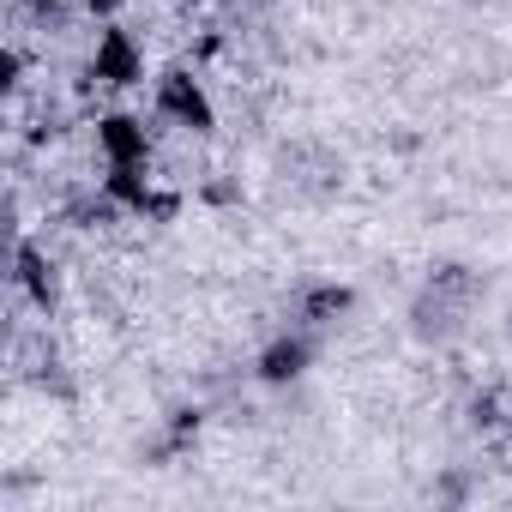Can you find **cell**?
Returning a JSON list of instances; mask_svg holds the SVG:
<instances>
[{
	"mask_svg": "<svg viewBox=\"0 0 512 512\" xmlns=\"http://www.w3.org/2000/svg\"><path fill=\"white\" fill-rule=\"evenodd\" d=\"M476 296H482V278L470 266H428V278L416 284L410 296V332L422 344H452L464 338L470 314H476Z\"/></svg>",
	"mask_w": 512,
	"mask_h": 512,
	"instance_id": "obj_1",
	"label": "cell"
},
{
	"mask_svg": "<svg viewBox=\"0 0 512 512\" xmlns=\"http://www.w3.org/2000/svg\"><path fill=\"white\" fill-rule=\"evenodd\" d=\"M151 121L187 133V139H211L217 133V97L193 67H169L151 79Z\"/></svg>",
	"mask_w": 512,
	"mask_h": 512,
	"instance_id": "obj_2",
	"label": "cell"
},
{
	"mask_svg": "<svg viewBox=\"0 0 512 512\" xmlns=\"http://www.w3.org/2000/svg\"><path fill=\"white\" fill-rule=\"evenodd\" d=\"M314 362H320V332H308V326H278L260 350H253V380H260L266 392H284V386H302L308 374H314Z\"/></svg>",
	"mask_w": 512,
	"mask_h": 512,
	"instance_id": "obj_3",
	"label": "cell"
},
{
	"mask_svg": "<svg viewBox=\"0 0 512 512\" xmlns=\"http://www.w3.org/2000/svg\"><path fill=\"white\" fill-rule=\"evenodd\" d=\"M85 79L97 85V91H133V85H145V43L121 25V19H109V25H97V37H91V55H85Z\"/></svg>",
	"mask_w": 512,
	"mask_h": 512,
	"instance_id": "obj_4",
	"label": "cell"
},
{
	"mask_svg": "<svg viewBox=\"0 0 512 512\" xmlns=\"http://www.w3.org/2000/svg\"><path fill=\"white\" fill-rule=\"evenodd\" d=\"M356 284H344V278H308L296 296H290V326H308V332H338L350 314H356Z\"/></svg>",
	"mask_w": 512,
	"mask_h": 512,
	"instance_id": "obj_5",
	"label": "cell"
},
{
	"mask_svg": "<svg viewBox=\"0 0 512 512\" xmlns=\"http://www.w3.org/2000/svg\"><path fill=\"white\" fill-rule=\"evenodd\" d=\"M13 290H19L37 314H55V308H61L67 278H61V260H55L43 241H13Z\"/></svg>",
	"mask_w": 512,
	"mask_h": 512,
	"instance_id": "obj_6",
	"label": "cell"
},
{
	"mask_svg": "<svg viewBox=\"0 0 512 512\" xmlns=\"http://www.w3.org/2000/svg\"><path fill=\"white\" fill-rule=\"evenodd\" d=\"M91 145H97L103 163H151L157 157V139H151L139 109H103L91 121Z\"/></svg>",
	"mask_w": 512,
	"mask_h": 512,
	"instance_id": "obj_7",
	"label": "cell"
},
{
	"mask_svg": "<svg viewBox=\"0 0 512 512\" xmlns=\"http://www.w3.org/2000/svg\"><path fill=\"white\" fill-rule=\"evenodd\" d=\"M121 7H127V0H79V13H85V19H97V25L121 19Z\"/></svg>",
	"mask_w": 512,
	"mask_h": 512,
	"instance_id": "obj_8",
	"label": "cell"
},
{
	"mask_svg": "<svg viewBox=\"0 0 512 512\" xmlns=\"http://www.w3.org/2000/svg\"><path fill=\"white\" fill-rule=\"evenodd\" d=\"M205 199H211V205H229V199H241V181H211Z\"/></svg>",
	"mask_w": 512,
	"mask_h": 512,
	"instance_id": "obj_9",
	"label": "cell"
},
{
	"mask_svg": "<svg viewBox=\"0 0 512 512\" xmlns=\"http://www.w3.org/2000/svg\"><path fill=\"white\" fill-rule=\"evenodd\" d=\"M19 7H31V13H43V19H49V13H61V7H67V0H19Z\"/></svg>",
	"mask_w": 512,
	"mask_h": 512,
	"instance_id": "obj_10",
	"label": "cell"
},
{
	"mask_svg": "<svg viewBox=\"0 0 512 512\" xmlns=\"http://www.w3.org/2000/svg\"><path fill=\"white\" fill-rule=\"evenodd\" d=\"M458 7H482V0H458Z\"/></svg>",
	"mask_w": 512,
	"mask_h": 512,
	"instance_id": "obj_11",
	"label": "cell"
}]
</instances>
